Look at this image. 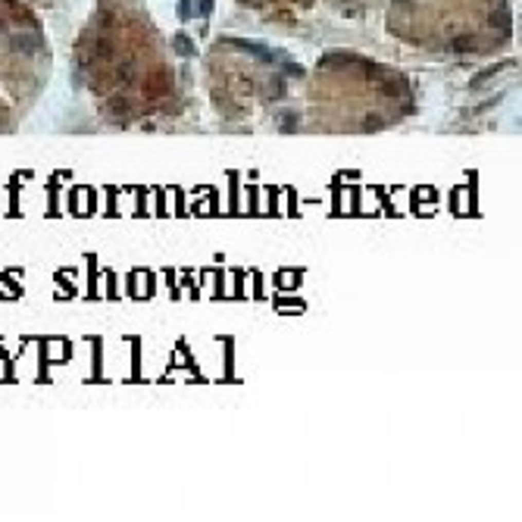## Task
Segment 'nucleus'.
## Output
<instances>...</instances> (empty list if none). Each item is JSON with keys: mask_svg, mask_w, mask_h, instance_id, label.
<instances>
[{"mask_svg": "<svg viewBox=\"0 0 522 522\" xmlns=\"http://www.w3.org/2000/svg\"><path fill=\"white\" fill-rule=\"evenodd\" d=\"M175 50H178L182 57H191V53H194V44L188 41L185 34H178V38H175Z\"/></svg>", "mask_w": 522, "mask_h": 522, "instance_id": "nucleus-3", "label": "nucleus"}, {"mask_svg": "<svg viewBox=\"0 0 522 522\" xmlns=\"http://www.w3.org/2000/svg\"><path fill=\"white\" fill-rule=\"evenodd\" d=\"M13 47L22 50V53H34L38 47H41V41H38L34 34H13Z\"/></svg>", "mask_w": 522, "mask_h": 522, "instance_id": "nucleus-2", "label": "nucleus"}, {"mask_svg": "<svg viewBox=\"0 0 522 522\" xmlns=\"http://www.w3.org/2000/svg\"><path fill=\"white\" fill-rule=\"evenodd\" d=\"M231 44H235L238 50H247V53H254L257 60H266V63H272V60H275V53H272L269 47H260V44H254V41H241V38H231Z\"/></svg>", "mask_w": 522, "mask_h": 522, "instance_id": "nucleus-1", "label": "nucleus"}, {"mask_svg": "<svg viewBox=\"0 0 522 522\" xmlns=\"http://www.w3.org/2000/svg\"><path fill=\"white\" fill-rule=\"evenodd\" d=\"M178 16H182V19H191V16H197L194 0H182V4H178Z\"/></svg>", "mask_w": 522, "mask_h": 522, "instance_id": "nucleus-4", "label": "nucleus"}, {"mask_svg": "<svg viewBox=\"0 0 522 522\" xmlns=\"http://www.w3.org/2000/svg\"><path fill=\"white\" fill-rule=\"evenodd\" d=\"M497 72H500V66H494V69H488V72H481V75H475V78H472V88H478L481 82H488V78H491V75H497Z\"/></svg>", "mask_w": 522, "mask_h": 522, "instance_id": "nucleus-5", "label": "nucleus"}, {"mask_svg": "<svg viewBox=\"0 0 522 522\" xmlns=\"http://www.w3.org/2000/svg\"><path fill=\"white\" fill-rule=\"evenodd\" d=\"M194 7H197V16H210L213 13V0H197Z\"/></svg>", "mask_w": 522, "mask_h": 522, "instance_id": "nucleus-6", "label": "nucleus"}]
</instances>
